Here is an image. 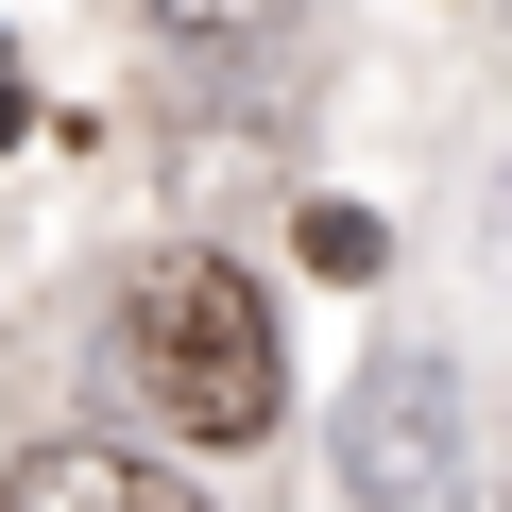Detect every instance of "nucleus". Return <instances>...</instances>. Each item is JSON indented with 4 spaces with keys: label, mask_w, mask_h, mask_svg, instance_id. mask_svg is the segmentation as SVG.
Segmentation results:
<instances>
[{
    "label": "nucleus",
    "mask_w": 512,
    "mask_h": 512,
    "mask_svg": "<svg viewBox=\"0 0 512 512\" xmlns=\"http://www.w3.org/2000/svg\"><path fill=\"white\" fill-rule=\"evenodd\" d=\"M120 393L171 444H274L291 342H274V308H256L239 256H137V291H120Z\"/></svg>",
    "instance_id": "1"
},
{
    "label": "nucleus",
    "mask_w": 512,
    "mask_h": 512,
    "mask_svg": "<svg viewBox=\"0 0 512 512\" xmlns=\"http://www.w3.org/2000/svg\"><path fill=\"white\" fill-rule=\"evenodd\" d=\"M342 495L359 512H478V393H461V359H376L342 393Z\"/></svg>",
    "instance_id": "2"
},
{
    "label": "nucleus",
    "mask_w": 512,
    "mask_h": 512,
    "mask_svg": "<svg viewBox=\"0 0 512 512\" xmlns=\"http://www.w3.org/2000/svg\"><path fill=\"white\" fill-rule=\"evenodd\" d=\"M0 512H205L154 444H103V427H69V444H18L0 461Z\"/></svg>",
    "instance_id": "3"
},
{
    "label": "nucleus",
    "mask_w": 512,
    "mask_h": 512,
    "mask_svg": "<svg viewBox=\"0 0 512 512\" xmlns=\"http://www.w3.org/2000/svg\"><path fill=\"white\" fill-rule=\"evenodd\" d=\"M291 0H154V35H188V52H239V35H274Z\"/></svg>",
    "instance_id": "4"
},
{
    "label": "nucleus",
    "mask_w": 512,
    "mask_h": 512,
    "mask_svg": "<svg viewBox=\"0 0 512 512\" xmlns=\"http://www.w3.org/2000/svg\"><path fill=\"white\" fill-rule=\"evenodd\" d=\"M308 274H376V222L359 205H308Z\"/></svg>",
    "instance_id": "5"
}]
</instances>
